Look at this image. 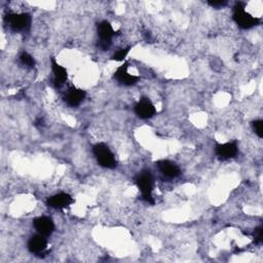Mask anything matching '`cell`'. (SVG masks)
<instances>
[{"label":"cell","instance_id":"cell-1","mask_svg":"<svg viewBox=\"0 0 263 263\" xmlns=\"http://www.w3.org/2000/svg\"><path fill=\"white\" fill-rule=\"evenodd\" d=\"M245 7V4L241 2L235 4L233 8V20L240 28L250 29L254 26H257L260 23V20L246 13Z\"/></svg>","mask_w":263,"mask_h":263},{"label":"cell","instance_id":"cell-2","mask_svg":"<svg viewBox=\"0 0 263 263\" xmlns=\"http://www.w3.org/2000/svg\"><path fill=\"white\" fill-rule=\"evenodd\" d=\"M93 152L101 167L106 169H114L116 167L114 154L106 144L104 143L96 144L93 147Z\"/></svg>","mask_w":263,"mask_h":263},{"label":"cell","instance_id":"cell-3","mask_svg":"<svg viewBox=\"0 0 263 263\" xmlns=\"http://www.w3.org/2000/svg\"><path fill=\"white\" fill-rule=\"evenodd\" d=\"M6 24L15 32L28 30L31 25V16L29 14H9L5 18Z\"/></svg>","mask_w":263,"mask_h":263},{"label":"cell","instance_id":"cell-4","mask_svg":"<svg viewBox=\"0 0 263 263\" xmlns=\"http://www.w3.org/2000/svg\"><path fill=\"white\" fill-rule=\"evenodd\" d=\"M136 184L140 191L142 192V196L145 202L153 205L154 200L151 195L153 189V178L149 171L141 172L136 178Z\"/></svg>","mask_w":263,"mask_h":263},{"label":"cell","instance_id":"cell-5","mask_svg":"<svg viewBox=\"0 0 263 263\" xmlns=\"http://www.w3.org/2000/svg\"><path fill=\"white\" fill-rule=\"evenodd\" d=\"M136 114L142 119H148L155 115L156 110L154 105L148 98H142L135 106Z\"/></svg>","mask_w":263,"mask_h":263},{"label":"cell","instance_id":"cell-6","mask_svg":"<svg viewBox=\"0 0 263 263\" xmlns=\"http://www.w3.org/2000/svg\"><path fill=\"white\" fill-rule=\"evenodd\" d=\"M114 80H116L119 84L124 85V86H133L135 84H137L140 80V77L132 75L127 72V63L123 64L122 66H120L115 72H114Z\"/></svg>","mask_w":263,"mask_h":263},{"label":"cell","instance_id":"cell-7","mask_svg":"<svg viewBox=\"0 0 263 263\" xmlns=\"http://www.w3.org/2000/svg\"><path fill=\"white\" fill-rule=\"evenodd\" d=\"M215 151L220 160H222V161L230 160L238 154V151H239L238 143L228 142V143H224V144H217Z\"/></svg>","mask_w":263,"mask_h":263},{"label":"cell","instance_id":"cell-8","mask_svg":"<svg viewBox=\"0 0 263 263\" xmlns=\"http://www.w3.org/2000/svg\"><path fill=\"white\" fill-rule=\"evenodd\" d=\"M73 203L74 200L72 199V196L64 192L52 195L46 201V205L54 209H66Z\"/></svg>","mask_w":263,"mask_h":263},{"label":"cell","instance_id":"cell-9","mask_svg":"<svg viewBox=\"0 0 263 263\" xmlns=\"http://www.w3.org/2000/svg\"><path fill=\"white\" fill-rule=\"evenodd\" d=\"M86 96H87V94L85 91H83L81 89L71 88L66 93V95L64 97V101L66 102L67 105H69L70 107H77L84 102V100L86 99Z\"/></svg>","mask_w":263,"mask_h":263},{"label":"cell","instance_id":"cell-10","mask_svg":"<svg viewBox=\"0 0 263 263\" xmlns=\"http://www.w3.org/2000/svg\"><path fill=\"white\" fill-rule=\"evenodd\" d=\"M51 62V69L52 72H54V84L55 87L61 88L67 81L68 78V72L66 70V68H64L63 66H61L56 60L55 58H51L50 60Z\"/></svg>","mask_w":263,"mask_h":263},{"label":"cell","instance_id":"cell-11","mask_svg":"<svg viewBox=\"0 0 263 263\" xmlns=\"http://www.w3.org/2000/svg\"><path fill=\"white\" fill-rule=\"evenodd\" d=\"M33 224H34V227L37 230V232L44 236H49L55 230L54 222H52V220L50 218L45 217V216L34 219Z\"/></svg>","mask_w":263,"mask_h":263},{"label":"cell","instance_id":"cell-12","mask_svg":"<svg viewBox=\"0 0 263 263\" xmlns=\"http://www.w3.org/2000/svg\"><path fill=\"white\" fill-rule=\"evenodd\" d=\"M46 236L42 235V234H36L33 235L32 238L29 240L28 242V249L32 254H42L47 247V241H46Z\"/></svg>","mask_w":263,"mask_h":263},{"label":"cell","instance_id":"cell-13","mask_svg":"<svg viewBox=\"0 0 263 263\" xmlns=\"http://www.w3.org/2000/svg\"><path fill=\"white\" fill-rule=\"evenodd\" d=\"M157 167H159L160 171L168 178H176L180 175L181 171L179 167L170 161H160L157 163Z\"/></svg>","mask_w":263,"mask_h":263},{"label":"cell","instance_id":"cell-14","mask_svg":"<svg viewBox=\"0 0 263 263\" xmlns=\"http://www.w3.org/2000/svg\"><path fill=\"white\" fill-rule=\"evenodd\" d=\"M97 29H98V35L100 37V40L111 41L112 37L115 34L112 26L107 21H103V22L99 23L97 26Z\"/></svg>","mask_w":263,"mask_h":263},{"label":"cell","instance_id":"cell-15","mask_svg":"<svg viewBox=\"0 0 263 263\" xmlns=\"http://www.w3.org/2000/svg\"><path fill=\"white\" fill-rule=\"evenodd\" d=\"M129 49H130V46L128 47H125V48H121L119 50H117L115 54L111 57V60L112 61H116V62H120V61H123L125 59V57L127 56V54L129 52Z\"/></svg>","mask_w":263,"mask_h":263},{"label":"cell","instance_id":"cell-16","mask_svg":"<svg viewBox=\"0 0 263 263\" xmlns=\"http://www.w3.org/2000/svg\"><path fill=\"white\" fill-rule=\"evenodd\" d=\"M20 60H21L22 64L26 65L27 67L32 68V67L35 66L34 58L31 55H29L28 52H23V54L20 56Z\"/></svg>","mask_w":263,"mask_h":263},{"label":"cell","instance_id":"cell-17","mask_svg":"<svg viewBox=\"0 0 263 263\" xmlns=\"http://www.w3.org/2000/svg\"><path fill=\"white\" fill-rule=\"evenodd\" d=\"M253 129L259 138H263V121L261 119L255 120L252 123Z\"/></svg>","mask_w":263,"mask_h":263},{"label":"cell","instance_id":"cell-18","mask_svg":"<svg viewBox=\"0 0 263 263\" xmlns=\"http://www.w3.org/2000/svg\"><path fill=\"white\" fill-rule=\"evenodd\" d=\"M262 232H263L262 226H259L255 229V231H254V242H255V244L260 245L262 243Z\"/></svg>","mask_w":263,"mask_h":263},{"label":"cell","instance_id":"cell-19","mask_svg":"<svg viewBox=\"0 0 263 263\" xmlns=\"http://www.w3.org/2000/svg\"><path fill=\"white\" fill-rule=\"evenodd\" d=\"M208 4L214 9H221L227 5V2L226 0H210Z\"/></svg>","mask_w":263,"mask_h":263},{"label":"cell","instance_id":"cell-20","mask_svg":"<svg viewBox=\"0 0 263 263\" xmlns=\"http://www.w3.org/2000/svg\"><path fill=\"white\" fill-rule=\"evenodd\" d=\"M110 45H111V41H106V40H99L98 41V47L102 50L109 49Z\"/></svg>","mask_w":263,"mask_h":263}]
</instances>
